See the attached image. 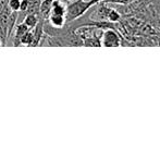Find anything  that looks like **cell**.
Wrapping results in <instances>:
<instances>
[{
	"label": "cell",
	"instance_id": "7a4b0ae2",
	"mask_svg": "<svg viewBox=\"0 0 160 159\" xmlns=\"http://www.w3.org/2000/svg\"><path fill=\"white\" fill-rule=\"evenodd\" d=\"M119 33L114 28L103 30L101 34V46L103 47H119L121 45V38Z\"/></svg>",
	"mask_w": 160,
	"mask_h": 159
},
{
	"label": "cell",
	"instance_id": "52a82bcc",
	"mask_svg": "<svg viewBox=\"0 0 160 159\" xmlns=\"http://www.w3.org/2000/svg\"><path fill=\"white\" fill-rule=\"evenodd\" d=\"M21 0H8V6L12 11H19Z\"/></svg>",
	"mask_w": 160,
	"mask_h": 159
},
{
	"label": "cell",
	"instance_id": "9c48e42d",
	"mask_svg": "<svg viewBox=\"0 0 160 159\" xmlns=\"http://www.w3.org/2000/svg\"><path fill=\"white\" fill-rule=\"evenodd\" d=\"M89 2H91V4L92 6H96V4H98V3H100V2H102V1H106V0H88Z\"/></svg>",
	"mask_w": 160,
	"mask_h": 159
},
{
	"label": "cell",
	"instance_id": "30bf717a",
	"mask_svg": "<svg viewBox=\"0 0 160 159\" xmlns=\"http://www.w3.org/2000/svg\"><path fill=\"white\" fill-rule=\"evenodd\" d=\"M6 45H4V42H3V40H2L1 38H0V47H4Z\"/></svg>",
	"mask_w": 160,
	"mask_h": 159
},
{
	"label": "cell",
	"instance_id": "5b68a950",
	"mask_svg": "<svg viewBox=\"0 0 160 159\" xmlns=\"http://www.w3.org/2000/svg\"><path fill=\"white\" fill-rule=\"evenodd\" d=\"M33 33L30 30L20 38V46H22V45H24V46H33Z\"/></svg>",
	"mask_w": 160,
	"mask_h": 159
},
{
	"label": "cell",
	"instance_id": "ba28073f",
	"mask_svg": "<svg viewBox=\"0 0 160 159\" xmlns=\"http://www.w3.org/2000/svg\"><path fill=\"white\" fill-rule=\"evenodd\" d=\"M108 3H116V4H122V6H127V4L133 3V2L137 1V0H106Z\"/></svg>",
	"mask_w": 160,
	"mask_h": 159
},
{
	"label": "cell",
	"instance_id": "6da1fadb",
	"mask_svg": "<svg viewBox=\"0 0 160 159\" xmlns=\"http://www.w3.org/2000/svg\"><path fill=\"white\" fill-rule=\"evenodd\" d=\"M91 8H93L91 2L85 1V0H76V1L72 2V3H68L67 13H65V21H67V23L81 17Z\"/></svg>",
	"mask_w": 160,
	"mask_h": 159
},
{
	"label": "cell",
	"instance_id": "8992f818",
	"mask_svg": "<svg viewBox=\"0 0 160 159\" xmlns=\"http://www.w3.org/2000/svg\"><path fill=\"white\" fill-rule=\"evenodd\" d=\"M107 20H108V21H110V22H112V23H114V22H118L119 20H120V14H119L116 10H113V9H110Z\"/></svg>",
	"mask_w": 160,
	"mask_h": 159
},
{
	"label": "cell",
	"instance_id": "277c9868",
	"mask_svg": "<svg viewBox=\"0 0 160 159\" xmlns=\"http://www.w3.org/2000/svg\"><path fill=\"white\" fill-rule=\"evenodd\" d=\"M39 19H42V17H40L38 14H35V13H28V14L25 15V17H24V20L22 22H24L30 28H33L34 26L37 24V22L39 21Z\"/></svg>",
	"mask_w": 160,
	"mask_h": 159
},
{
	"label": "cell",
	"instance_id": "3957f363",
	"mask_svg": "<svg viewBox=\"0 0 160 159\" xmlns=\"http://www.w3.org/2000/svg\"><path fill=\"white\" fill-rule=\"evenodd\" d=\"M47 22H48L52 27H57V28L62 27V26H64L65 23H67V21H65V15L53 14V13H50L49 17L47 19Z\"/></svg>",
	"mask_w": 160,
	"mask_h": 159
}]
</instances>
